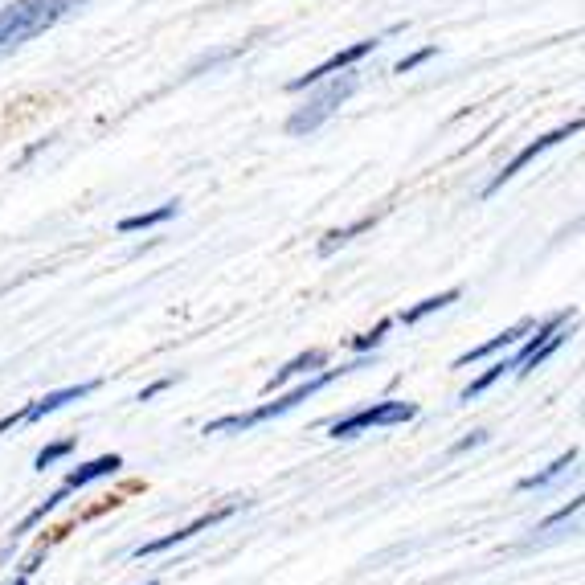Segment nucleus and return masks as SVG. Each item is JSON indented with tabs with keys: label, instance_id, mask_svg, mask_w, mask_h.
I'll use <instances>...</instances> for the list:
<instances>
[{
	"label": "nucleus",
	"instance_id": "1",
	"mask_svg": "<svg viewBox=\"0 0 585 585\" xmlns=\"http://www.w3.org/2000/svg\"><path fill=\"white\" fill-rule=\"evenodd\" d=\"M369 356H373V352H356V360H348V365H340V369H320V373H311L303 385H295L291 393H283V397H275V401H262L258 410H250V414H230V418L209 422L205 434H242V430H254V426H262V422H270V418H283V414L295 410L299 401H307V397H315V393H324L332 381H340V377H348V373H356V369H365Z\"/></svg>",
	"mask_w": 585,
	"mask_h": 585
},
{
	"label": "nucleus",
	"instance_id": "2",
	"mask_svg": "<svg viewBox=\"0 0 585 585\" xmlns=\"http://www.w3.org/2000/svg\"><path fill=\"white\" fill-rule=\"evenodd\" d=\"M82 5L86 0H13L0 9V50H17V45L41 37Z\"/></svg>",
	"mask_w": 585,
	"mask_h": 585
},
{
	"label": "nucleus",
	"instance_id": "3",
	"mask_svg": "<svg viewBox=\"0 0 585 585\" xmlns=\"http://www.w3.org/2000/svg\"><path fill=\"white\" fill-rule=\"evenodd\" d=\"M356 86H360V74H356V70H340V74H332V78H324V82L307 86V103L291 111V119H287V135L303 140V135L320 131V127H324V123H328V119H332V115L356 95Z\"/></svg>",
	"mask_w": 585,
	"mask_h": 585
},
{
	"label": "nucleus",
	"instance_id": "4",
	"mask_svg": "<svg viewBox=\"0 0 585 585\" xmlns=\"http://www.w3.org/2000/svg\"><path fill=\"white\" fill-rule=\"evenodd\" d=\"M418 418V405L414 401H373L365 410H356L340 422L328 426L332 438H356L365 430H377V426H401V422H414Z\"/></svg>",
	"mask_w": 585,
	"mask_h": 585
},
{
	"label": "nucleus",
	"instance_id": "5",
	"mask_svg": "<svg viewBox=\"0 0 585 585\" xmlns=\"http://www.w3.org/2000/svg\"><path fill=\"white\" fill-rule=\"evenodd\" d=\"M581 131V119H569V123H561L557 131H549V135H540V140H532V144H524L500 172H495L491 180H487V189H483V197H495V193H500L504 185H508V180H516L532 160H540V156H545V152H553L557 144H565V140H573V135Z\"/></svg>",
	"mask_w": 585,
	"mask_h": 585
},
{
	"label": "nucleus",
	"instance_id": "6",
	"mask_svg": "<svg viewBox=\"0 0 585 585\" xmlns=\"http://www.w3.org/2000/svg\"><path fill=\"white\" fill-rule=\"evenodd\" d=\"M381 41H385V33H381V37H365V41H352V45H344V50H336L328 62H320V66H311L307 74L291 78V82H287V90H291V95H303L307 86L324 82V78H332V74H340V70H352L356 62H365L369 54H377V50H381Z\"/></svg>",
	"mask_w": 585,
	"mask_h": 585
},
{
	"label": "nucleus",
	"instance_id": "7",
	"mask_svg": "<svg viewBox=\"0 0 585 585\" xmlns=\"http://www.w3.org/2000/svg\"><path fill=\"white\" fill-rule=\"evenodd\" d=\"M234 512H242V504L238 500H230V504H221V508H213V512H205V516H197L193 524H185V528H176V532H168V536H156V540H144L140 549H135L131 557L135 561H144V557H156V553H168V549H176V545H185V540H193L197 532H209V528H217L221 520H230Z\"/></svg>",
	"mask_w": 585,
	"mask_h": 585
},
{
	"label": "nucleus",
	"instance_id": "8",
	"mask_svg": "<svg viewBox=\"0 0 585 585\" xmlns=\"http://www.w3.org/2000/svg\"><path fill=\"white\" fill-rule=\"evenodd\" d=\"M528 328H532V320H520L516 328H504L500 336H491L487 344H475L471 352H463V356L455 360V369H467V365H475V360H487V356H495V352H512V348L528 336Z\"/></svg>",
	"mask_w": 585,
	"mask_h": 585
},
{
	"label": "nucleus",
	"instance_id": "9",
	"mask_svg": "<svg viewBox=\"0 0 585 585\" xmlns=\"http://www.w3.org/2000/svg\"><path fill=\"white\" fill-rule=\"evenodd\" d=\"M320 369H328V352L324 348H311V352H299V356H291L287 365L266 381V393H275V389H283L287 381H295V377H311V373H320Z\"/></svg>",
	"mask_w": 585,
	"mask_h": 585
},
{
	"label": "nucleus",
	"instance_id": "10",
	"mask_svg": "<svg viewBox=\"0 0 585 585\" xmlns=\"http://www.w3.org/2000/svg\"><path fill=\"white\" fill-rule=\"evenodd\" d=\"M95 389H99V381H82V385H66V389L45 393L41 401H33L29 410H25V422H41L45 414H58L62 405H70V401H82V397H90Z\"/></svg>",
	"mask_w": 585,
	"mask_h": 585
},
{
	"label": "nucleus",
	"instance_id": "11",
	"mask_svg": "<svg viewBox=\"0 0 585 585\" xmlns=\"http://www.w3.org/2000/svg\"><path fill=\"white\" fill-rule=\"evenodd\" d=\"M123 467V455H99V459H90V463H82V467H74L66 479H62V487H70V491H82L86 483H95V479H107V475H115Z\"/></svg>",
	"mask_w": 585,
	"mask_h": 585
},
{
	"label": "nucleus",
	"instance_id": "12",
	"mask_svg": "<svg viewBox=\"0 0 585 585\" xmlns=\"http://www.w3.org/2000/svg\"><path fill=\"white\" fill-rule=\"evenodd\" d=\"M377 221H381V213H369V217H356L352 225H340V230H328V234H324V242H320V258H332L340 246L356 242L360 234H369Z\"/></svg>",
	"mask_w": 585,
	"mask_h": 585
},
{
	"label": "nucleus",
	"instance_id": "13",
	"mask_svg": "<svg viewBox=\"0 0 585 585\" xmlns=\"http://www.w3.org/2000/svg\"><path fill=\"white\" fill-rule=\"evenodd\" d=\"M176 217V201H164L156 209H144V213H131L119 221V234H140V230H156V225L172 221Z\"/></svg>",
	"mask_w": 585,
	"mask_h": 585
},
{
	"label": "nucleus",
	"instance_id": "14",
	"mask_svg": "<svg viewBox=\"0 0 585 585\" xmlns=\"http://www.w3.org/2000/svg\"><path fill=\"white\" fill-rule=\"evenodd\" d=\"M577 459H581V450H577V446H569V450H565V455H561L557 463H549L545 471H536V475L520 479V491H536V487H549V483H553V479H561V475H565V471H569V467H573Z\"/></svg>",
	"mask_w": 585,
	"mask_h": 585
},
{
	"label": "nucleus",
	"instance_id": "15",
	"mask_svg": "<svg viewBox=\"0 0 585 585\" xmlns=\"http://www.w3.org/2000/svg\"><path fill=\"white\" fill-rule=\"evenodd\" d=\"M450 303H459V287H450V291H442V295H430V299H422V303H414V307H405L397 320H401V324H422L426 315H434V311H442V307H450Z\"/></svg>",
	"mask_w": 585,
	"mask_h": 585
},
{
	"label": "nucleus",
	"instance_id": "16",
	"mask_svg": "<svg viewBox=\"0 0 585 585\" xmlns=\"http://www.w3.org/2000/svg\"><path fill=\"white\" fill-rule=\"evenodd\" d=\"M70 495H74L70 487H58V491L50 495V500H41V504H37V508H33V512H29V516H25V520H21L17 528H13V540H17V536H25V532H33V528H37V524H41L45 516H50V512H58V508H62V504L70 500Z\"/></svg>",
	"mask_w": 585,
	"mask_h": 585
},
{
	"label": "nucleus",
	"instance_id": "17",
	"mask_svg": "<svg viewBox=\"0 0 585 585\" xmlns=\"http://www.w3.org/2000/svg\"><path fill=\"white\" fill-rule=\"evenodd\" d=\"M74 446H78V438H62V442L41 446V450H37V459H33V467H37V471H45V467H54V463L70 459V455H74Z\"/></svg>",
	"mask_w": 585,
	"mask_h": 585
},
{
	"label": "nucleus",
	"instance_id": "18",
	"mask_svg": "<svg viewBox=\"0 0 585 585\" xmlns=\"http://www.w3.org/2000/svg\"><path fill=\"white\" fill-rule=\"evenodd\" d=\"M389 328H393V320H381L373 332H365V336H352V352H377V348L385 344Z\"/></svg>",
	"mask_w": 585,
	"mask_h": 585
},
{
	"label": "nucleus",
	"instance_id": "19",
	"mask_svg": "<svg viewBox=\"0 0 585 585\" xmlns=\"http://www.w3.org/2000/svg\"><path fill=\"white\" fill-rule=\"evenodd\" d=\"M585 508V495H573V500L565 504V508H557L553 516H545V520H540V532H549V528H557V524H565V520H573L577 512Z\"/></svg>",
	"mask_w": 585,
	"mask_h": 585
},
{
	"label": "nucleus",
	"instance_id": "20",
	"mask_svg": "<svg viewBox=\"0 0 585 585\" xmlns=\"http://www.w3.org/2000/svg\"><path fill=\"white\" fill-rule=\"evenodd\" d=\"M438 54V45H426V50H414V54H405L397 66H393V74H410V70H418V66H426L430 58Z\"/></svg>",
	"mask_w": 585,
	"mask_h": 585
},
{
	"label": "nucleus",
	"instance_id": "21",
	"mask_svg": "<svg viewBox=\"0 0 585 585\" xmlns=\"http://www.w3.org/2000/svg\"><path fill=\"white\" fill-rule=\"evenodd\" d=\"M487 442V434L483 430H475L471 438H463V442H455V446H450V455H463V450H471V446H483Z\"/></svg>",
	"mask_w": 585,
	"mask_h": 585
},
{
	"label": "nucleus",
	"instance_id": "22",
	"mask_svg": "<svg viewBox=\"0 0 585 585\" xmlns=\"http://www.w3.org/2000/svg\"><path fill=\"white\" fill-rule=\"evenodd\" d=\"M172 381H176V377H160V381H152V385L140 393V401H152V397H160L164 389H172Z\"/></svg>",
	"mask_w": 585,
	"mask_h": 585
},
{
	"label": "nucleus",
	"instance_id": "23",
	"mask_svg": "<svg viewBox=\"0 0 585 585\" xmlns=\"http://www.w3.org/2000/svg\"><path fill=\"white\" fill-rule=\"evenodd\" d=\"M25 422V410L21 414H9V418H0V434H9V430H17Z\"/></svg>",
	"mask_w": 585,
	"mask_h": 585
},
{
	"label": "nucleus",
	"instance_id": "24",
	"mask_svg": "<svg viewBox=\"0 0 585 585\" xmlns=\"http://www.w3.org/2000/svg\"><path fill=\"white\" fill-rule=\"evenodd\" d=\"M9 585H29V573H17V577H13Z\"/></svg>",
	"mask_w": 585,
	"mask_h": 585
},
{
	"label": "nucleus",
	"instance_id": "25",
	"mask_svg": "<svg viewBox=\"0 0 585 585\" xmlns=\"http://www.w3.org/2000/svg\"><path fill=\"white\" fill-rule=\"evenodd\" d=\"M148 585H156V581H148Z\"/></svg>",
	"mask_w": 585,
	"mask_h": 585
}]
</instances>
